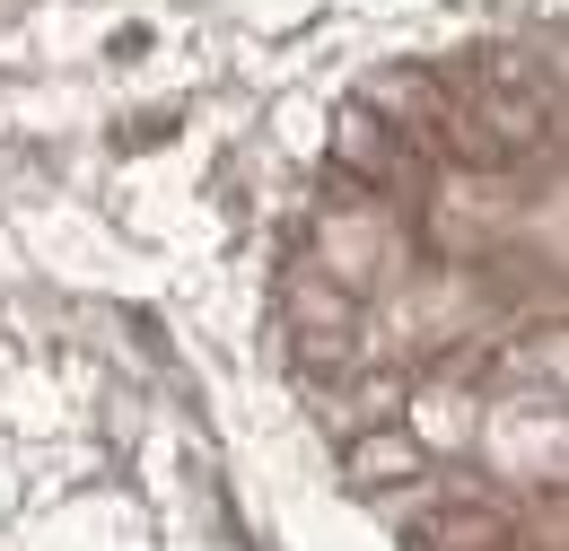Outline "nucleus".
Segmentation results:
<instances>
[{
    "instance_id": "obj_4",
    "label": "nucleus",
    "mask_w": 569,
    "mask_h": 551,
    "mask_svg": "<svg viewBox=\"0 0 569 551\" xmlns=\"http://www.w3.org/2000/svg\"><path fill=\"white\" fill-rule=\"evenodd\" d=\"M412 551H508V525L491 508H438L412 525Z\"/></svg>"
},
{
    "instance_id": "obj_1",
    "label": "nucleus",
    "mask_w": 569,
    "mask_h": 551,
    "mask_svg": "<svg viewBox=\"0 0 569 551\" xmlns=\"http://www.w3.org/2000/svg\"><path fill=\"white\" fill-rule=\"evenodd\" d=\"M281 315H289V342H298L307 368H316L325 350H333V368H342V342H351V289H342V280H325L316 263H289Z\"/></svg>"
},
{
    "instance_id": "obj_2",
    "label": "nucleus",
    "mask_w": 569,
    "mask_h": 551,
    "mask_svg": "<svg viewBox=\"0 0 569 551\" xmlns=\"http://www.w3.org/2000/svg\"><path fill=\"white\" fill-rule=\"evenodd\" d=\"M333 158H342V176L351 184H377V193H395V184H412V167H421V149L395 132L368 97L342 106V132H333Z\"/></svg>"
},
{
    "instance_id": "obj_3",
    "label": "nucleus",
    "mask_w": 569,
    "mask_h": 551,
    "mask_svg": "<svg viewBox=\"0 0 569 551\" xmlns=\"http://www.w3.org/2000/svg\"><path fill=\"white\" fill-rule=\"evenodd\" d=\"M316 237H325V254H333V272H325V280H342V289L377 280V272H386V254H395V219H386V210H368V202L325 210V219H316Z\"/></svg>"
},
{
    "instance_id": "obj_5",
    "label": "nucleus",
    "mask_w": 569,
    "mask_h": 551,
    "mask_svg": "<svg viewBox=\"0 0 569 551\" xmlns=\"http://www.w3.org/2000/svg\"><path fill=\"white\" fill-rule=\"evenodd\" d=\"M351 473H359L368 490L386 482V473H412V438H403V429H386V438H359V447H351Z\"/></svg>"
}]
</instances>
